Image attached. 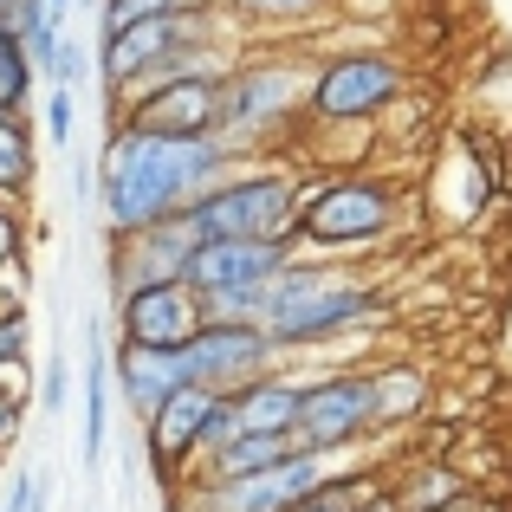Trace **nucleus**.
<instances>
[{
    "mask_svg": "<svg viewBox=\"0 0 512 512\" xmlns=\"http://www.w3.org/2000/svg\"><path fill=\"white\" fill-rule=\"evenodd\" d=\"M331 480V454H292V461L266 467V474H247V480H221V487H195V500L182 512H292L305 493Z\"/></svg>",
    "mask_w": 512,
    "mask_h": 512,
    "instance_id": "obj_10",
    "label": "nucleus"
},
{
    "mask_svg": "<svg viewBox=\"0 0 512 512\" xmlns=\"http://www.w3.org/2000/svg\"><path fill=\"white\" fill-rule=\"evenodd\" d=\"M111 383H117V396H124V409L137 415V422H150L175 389H188L182 383V350H130V344H117L111 350Z\"/></svg>",
    "mask_w": 512,
    "mask_h": 512,
    "instance_id": "obj_16",
    "label": "nucleus"
},
{
    "mask_svg": "<svg viewBox=\"0 0 512 512\" xmlns=\"http://www.w3.org/2000/svg\"><path fill=\"white\" fill-rule=\"evenodd\" d=\"M312 72L305 59H247L221 78V124H214V143L247 163L253 150H266V137L292 130L305 117V98H312Z\"/></svg>",
    "mask_w": 512,
    "mask_h": 512,
    "instance_id": "obj_3",
    "label": "nucleus"
},
{
    "mask_svg": "<svg viewBox=\"0 0 512 512\" xmlns=\"http://www.w3.org/2000/svg\"><path fill=\"white\" fill-rule=\"evenodd\" d=\"M0 7H7V0H0Z\"/></svg>",
    "mask_w": 512,
    "mask_h": 512,
    "instance_id": "obj_33",
    "label": "nucleus"
},
{
    "mask_svg": "<svg viewBox=\"0 0 512 512\" xmlns=\"http://www.w3.org/2000/svg\"><path fill=\"white\" fill-rule=\"evenodd\" d=\"M33 182V130L20 117H0V201L26 195Z\"/></svg>",
    "mask_w": 512,
    "mask_h": 512,
    "instance_id": "obj_24",
    "label": "nucleus"
},
{
    "mask_svg": "<svg viewBox=\"0 0 512 512\" xmlns=\"http://www.w3.org/2000/svg\"><path fill=\"white\" fill-rule=\"evenodd\" d=\"M305 383H312L305 370H273V376H260V383H247L240 396H227L221 415H214V428H208V448H201V454L227 448L234 435H286V441H292V422H299Z\"/></svg>",
    "mask_w": 512,
    "mask_h": 512,
    "instance_id": "obj_14",
    "label": "nucleus"
},
{
    "mask_svg": "<svg viewBox=\"0 0 512 512\" xmlns=\"http://www.w3.org/2000/svg\"><path fill=\"white\" fill-rule=\"evenodd\" d=\"M389 500H396V512H461L467 480H461L454 461H422V467L389 480Z\"/></svg>",
    "mask_w": 512,
    "mask_h": 512,
    "instance_id": "obj_18",
    "label": "nucleus"
},
{
    "mask_svg": "<svg viewBox=\"0 0 512 512\" xmlns=\"http://www.w3.org/2000/svg\"><path fill=\"white\" fill-rule=\"evenodd\" d=\"M33 65H26V46L7 33V20H0V111L7 117H20L26 111V98H33Z\"/></svg>",
    "mask_w": 512,
    "mask_h": 512,
    "instance_id": "obj_25",
    "label": "nucleus"
},
{
    "mask_svg": "<svg viewBox=\"0 0 512 512\" xmlns=\"http://www.w3.org/2000/svg\"><path fill=\"white\" fill-rule=\"evenodd\" d=\"M85 46H78V39H65V46H59V65H52V85H59V91H72L78 85V78H85Z\"/></svg>",
    "mask_w": 512,
    "mask_h": 512,
    "instance_id": "obj_29",
    "label": "nucleus"
},
{
    "mask_svg": "<svg viewBox=\"0 0 512 512\" xmlns=\"http://www.w3.org/2000/svg\"><path fill=\"white\" fill-rule=\"evenodd\" d=\"M20 260V214L0 201V266H13Z\"/></svg>",
    "mask_w": 512,
    "mask_h": 512,
    "instance_id": "obj_31",
    "label": "nucleus"
},
{
    "mask_svg": "<svg viewBox=\"0 0 512 512\" xmlns=\"http://www.w3.org/2000/svg\"><path fill=\"white\" fill-rule=\"evenodd\" d=\"M402 91H409V78L389 52H338L312 72L305 117L312 124H376Z\"/></svg>",
    "mask_w": 512,
    "mask_h": 512,
    "instance_id": "obj_6",
    "label": "nucleus"
},
{
    "mask_svg": "<svg viewBox=\"0 0 512 512\" xmlns=\"http://www.w3.org/2000/svg\"><path fill=\"white\" fill-rule=\"evenodd\" d=\"M72 130H78V104H72V91L52 85V91H46V137L65 150V143H72Z\"/></svg>",
    "mask_w": 512,
    "mask_h": 512,
    "instance_id": "obj_28",
    "label": "nucleus"
},
{
    "mask_svg": "<svg viewBox=\"0 0 512 512\" xmlns=\"http://www.w3.org/2000/svg\"><path fill=\"white\" fill-rule=\"evenodd\" d=\"M402 227V195L376 175H331L325 188L299 201V227H292V247H312L318 260L331 253H363L376 240H389Z\"/></svg>",
    "mask_w": 512,
    "mask_h": 512,
    "instance_id": "obj_4",
    "label": "nucleus"
},
{
    "mask_svg": "<svg viewBox=\"0 0 512 512\" xmlns=\"http://www.w3.org/2000/svg\"><path fill=\"white\" fill-rule=\"evenodd\" d=\"M85 428H78V441H85V467L104 461V448H111V350L91 344L85 357Z\"/></svg>",
    "mask_w": 512,
    "mask_h": 512,
    "instance_id": "obj_21",
    "label": "nucleus"
},
{
    "mask_svg": "<svg viewBox=\"0 0 512 512\" xmlns=\"http://www.w3.org/2000/svg\"><path fill=\"white\" fill-rule=\"evenodd\" d=\"M292 240H208V247L188 260V292L195 299H234V292H260L286 273Z\"/></svg>",
    "mask_w": 512,
    "mask_h": 512,
    "instance_id": "obj_12",
    "label": "nucleus"
},
{
    "mask_svg": "<svg viewBox=\"0 0 512 512\" xmlns=\"http://www.w3.org/2000/svg\"><path fill=\"white\" fill-rule=\"evenodd\" d=\"M383 467H357V474H331V480H318L312 493H305L292 512H357L363 500H370L376 487H383Z\"/></svg>",
    "mask_w": 512,
    "mask_h": 512,
    "instance_id": "obj_22",
    "label": "nucleus"
},
{
    "mask_svg": "<svg viewBox=\"0 0 512 512\" xmlns=\"http://www.w3.org/2000/svg\"><path fill=\"white\" fill-rule=\"evenodd\" d=\"M7 357H26V312L0 318V363H7Z\"/></svg>",
    "mask_w": 512,
    "mask_h": 512,
    "instance_id": "obj_30",
    "label": "nucleus"
},
{
    "mask_svg": "<svg viewBox=\"0 0 512 512\" xmlns=\"http://www.w3.org/2000/svg\"><path fill=\"white\" fill-rule=\"evenodd\" d=\"M208 247L195 227V208L188 214H169V221L143 227V234H124L104 247V273H111V299L124 292H143V286H175L188 279V260Z\"/></svg>",
    "mask_w": 512,
    "mask_h": 512,
    "instance_id": "obj_9",
    "label": "nucleus"
},
{
    "mask_svg": "<svg viewBox=\"0 0 512 512\" xmlns=\"http://www.w3.org/2000/svg\"><path fill=\"white\" fill-rule=\"evenodd\" d=\"M201 325H208V312H201V299L188 292V279H175V286H143V292H124V299H117V344H130V350H182Z\"/></svg>",
    "mask_w": 512,
    "mask_h": 512,
    "instance_id": "obj_13",
    "label": "nucleus"
},
{
    "mask_svg": "<svg viewBox=\"0 0 512 512\" xmlns=\"http://www.w3.org/2000/svg\"><path fill=\"white\" fill-rule=\"evenodd\" d=\"M65 402H72V363H65V357H46V376H39V409L59 415Z\"/></svg>",
    "mask_w": 512,
    "mask_h": 512,
    "instance_id": "obj_27",
    "label": "nucleus"
},
{
    "mask_svg": "<svg viewBox=\"0 0 512 512\" xmlns=\"http://www.w3.org/2000/svg\"><path fill=\"white\" fill-rule=\"evenodd\" d=\"M376 435V409H370V376L363 370H325L305 383L299 422H292V448L305 454H338Z\"/></svg>",
    "mask_w": 512,
    "mask_h": 512,
    "instance_id": "obj_8",
    "label": "nucleus"
},
{
    "mask_svg": "<svg viewBox=\"0 0 512 512\" xmlns=\"http://www.w3.org/2000/svg\"><path fill=\"white\" fill-rule=\"evenodd\" d=\"M331 7H338V0H214V13H221L240 39L247 33H292V26H312V20H325Z\"/></svg>",
    "mask_w": 512,
    "mask_h": 512,
    "instance_id": "obj_20",
    "label": "nucleus"
},
{
    "mask_svg": "<svg viewBox=\"0 0 512 512\" xmlns=\"http://www.w3.org/2000/svg\"><path fill=\"white\" fill-rule=\"evenodd\" d=\"M383 312L370 279H357L350 266H331V260H299L292 253L286 273L266 286V305H260V331L273 338V350H312V344H331L344 331L370 325Z\"/></svg>",
    "mask_w": 512,
    "mask_h": 512,
    "instance_id": "obj_2",
    "label": "nucleus"
},
{
    "mask_svg": "<svg viewBox=\"0 0 512 512\" xmlns=\"http://www.w3.org/2000/svg\"><path fill=\"white\" fill-rule=\"evenodd\" d=\"M46 7H52V13H59V20H65V7H72V0H46Z\"/></svg>",
    "mask_w": 512,
    "mask_h": 512,
    "instance_id": "obj_32",
    "label": "nucleus"
},
{
    "mask_svg": "<svg viewBox=\"0 0 512 512\" xmlns=\"http://www.w3.org/2000/svg\"><path fill=\"white\" fill-rule=\"evenodd\" d=\"M188 13H214V0H104V39L150 20H188Z\"/></svg>",
    "mask_w": 512,
    "mask_h": 512,
    "instance_id": "obj_23",
    "label": "nucleus"
},
{
    "mask_svg": "<svg viewBox=\"0 0 512 512\" xmlns=\"http://www.w3.org/2000/svg\"><path fill=\"white\" fill-rule=\"evenodd\" d=\"M111 124L150 130V137H214L221 124V78H169L156 91H137L130 104H117Z\"/></svg>",
    "mask_w": 512,
    "mask_h": 512,
    "instance_id": "obj_11",
    "label": "nucleus"
},
{
    "mask_svg": "<svg viewBox=\"0 0 512 512\" xmlns=\"http://www.w3.org/2000/svg\"><path fill=\"white\" fill-rule=\"evenodd\" d=\"M240 169V156L214 137H150V130L111 124V143L98 156V208L104 234L124 240L143 227L188 214Z\"/></svg>",
    "mask_w": 512,
    "mask_h": 512,
    "instance_id": "obj_1",
    "label": "nucleus"
},
{
    "mask_svg": "<svg viewBox=\"0 0 512 512\" xmlns=\"http://www.w3.org/2000/svg\"><path fill=\"white\" fill-rule=\"evenodd\" d=\"M214 415H221V396H208V389H175L163 409L143 422V448H150L156 474H182V467L201 461Z\"/></svg>",
    "mask_w": 512,
    "mask_h": 512,
    "instance_id": "obj_15",
    "label": "nucleus"
},
{
    "mask_svg": "<svg viewBox=\"0 0 512 512\" xmlns=\"http://www.w3.org/2000/svg\"><path fill=\"white\" fill-rule=\"evenodd\" d=\"M292 441L286 435H234L227 448H214V454H201L195 461V487H221V480H247V474H266V467H279V461H292Z\"/></svg>",
    "mask_w": 512,
    "mask_h": 512,
    "instance_id": "obj_17",
    "label": "nucleus"
},
{
    "mask_svg": "<svg viewBox=\"0 0 512 512\" xmlns=\"http://www.w3.org/2000/svg\"><path fill=\"white\" fill-rule=\"evenodd\" d=\"M370 409H376V435L383 428H409L428 409L422 363H383V370H370Z\"/></svg>",
    "mask_w": 512,
    "mask_h": 512,
    "instance_id": "obj_19",
    "label": "nucleus"
},
{
    "mask_svg": "<svg viewBox=\"0 0 512 512\" xmlns=\"http://www.w3.org/2000/svg\"><path fill=\"white\" fill-rule=\"evenodd\" d=\"M299 182L286 169H260V163H240L214 188L208 201L195 208L201 240H292L299 227Z\"/></svg>",
    "mask_w": 512,
    "mask_h": 512,
    "instance_id": "obj_5",
    "label": "nucleus"
},
{
    "mask_svg": "<svg viewBox=\"0 0 512 512\" xmlns=\"http://www.w3.org/2000/svg\"><path fill=\"white\" fill-rule=\"evenodd\" d=\"M273 370H279V350L260 325H221V318H208V325L182 344V383L208 389V396H221V402L240 396L247 383H260V376H273Z\"/></svg>",
    "mask_w": 512,
    "mask_h": 512,
    "instance_id": "obj_7",
    "label": "nucleus"
},
{
    "mask_svg": "<svg viewBox=\"0 0 512 512\" xmlns=\"http://www.w3.org/2000/svg\"><path fill=\"white\" fill-rule=\"evenodd\" d=\"M0 20H7V33L26 46V39H33L39 26H59V13H52L46 0H7V7H0Z\"/></svg>",
    "mask_w": 512,
    "mask_h": 512,
    "instance_id": "obj_26",
    "label": "nucleus"
}]
</instances>
